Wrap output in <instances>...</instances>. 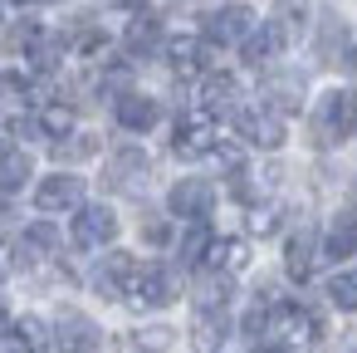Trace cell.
I'll return each instance as SVG.
<instances>
[{
	"mask_svg": "<svg viewBox=\"0 0 357 353\" xmlns=\"http://www.w3.org/2000/svg\"><path fill=\"white\" fill-rule=\"evenodd\" d=\"M313 133H318V143H347L352 133H357V94L352 89H328L323 99H318V108H313Z\"/></svg>",
	"mask_w": 357,
	"mask_h": 353,
	"instance_id": "cell-1",
	"label": "cell"
},
{
	"mask_svg": "<svg viewBox=\"0 0 357 353\" xmlns=\"http://www.w3.org/2000/svg\"><path fill=\"white\" fill-rule=\"evenodd\" d=\"M176 294H181V275L172 265H142L132 289H128V304L132 309H167Z\"/></svg>",
	"mask_w": 357,
	"mask_h": 353,
	"instance_id": "cell-2",
	"label": "cell"
},
{
	"mask_svg": "<svg viewBox=\"0 0 357 353\" xmlns=\"http://www.w3.org/2000/svg\"><path fill=\"white\" fill-rule=\"evenodd\" d=\"M69 236H74V245H84V250L113 245V240H118V211H113L108 201H84V206L74 211Z\"/></svg>",
	"mask_w": 357,
	"mask_h": 353,
	"instance_id": "cell-3",
	"label": "cell"
},
{
	"mask_svg": "<svg viewBox=\"0 0 357 353\" xmlns=\"http://www.w3.org/2000/svg\"><path fill=\"white\" fill-rule=\"evenodd\" d=\"M235 133H240L250 147H264V152L284 147V138H289L279 108H269V103H264V108H235Z\"/></svg>",
	"mask_w": 357,
	"mask_h": 353,
	"instance_id": "cell-4",
	"label": "cell"
},
{
	"mask_svg": "<svg viewBox=\"0 0 357 353\" xmlns=\"http://www.w3.org/2000/svg\"><path fill=\"white\" fill-rule=\"evenodd\" d=\"M215 143H220V133H215V118H211L206 108L186 113V118L176 123V133H172V152H176V157H186V162L211 157V152H215Z\"/></svg>",
	"mask_w": 357,
	"mask_h": 353,
	"instance_id": "cell-5",
	"label": "cell"
},
{
	"mask_svg": "<svg viewBox=\"0 0 357 353\" xmlns=\"http://www.w3.org/2000/svg\"><path fill=\"white\" fill-rule=\"evenodd\" d=\"M167 211L181 216V221H206L215 211V187L206 177H181L172 192H167Z\"/></svg>",
	"mask_w": 357,
	"mask_h": 353,
	"instance_id": "cell-6",
	"label": "cell"
},
{
	"mask_svg": "<svg viewBox=\"0 0 357 353\" xmlns=\"http://www.w3.org/2000/svg\"><path fill=\"white\" fill-rule=\"evenodd\" d=\"M98 343H103V329H98L89 314L64 309V314L54 319V348H59V353H98Z\"/></svg>",
	"mask_w": 357,
	"mask_h": 353,
	"instance_id": "cell-7",
	"label": "cell"
},
{
	"mask_svg": "<svg viewBox=\"0 0 357 353\" xmlns=\"http://www.w3.org/2000/svg\"><path fill=\"white\" fill-rule=\"evenodd\" d=\"M137 270H142V265H137L128 250H108V255L98 260V270H93V289H98L103 299H128Z\"/></svg>",
	"mask_w": 357,
	"mask_h": 353,
	"instance_id": "cell-8",
	"label": "cell"
},
{
	"mask_svg": "<svg viewBox=\"0 0 357 353\" xmlns=\"http://www.w3.org/2000/svg\"><path fill=\"white\" fill-rule=\"evenodd\" d=\"M35 206H40L45 216H54V211H79V206H84V182H79L74 172H50V177L35 187Z\"/></svg>",
	"mask_w": 357,
	"mask_h": 353,
	"instance_id": "cell-9",
	"label": "cell"
},
{
	"mask_svg": "<svg viewBox=\"0 0 357 353\" xmlns=\"http://www.w3.org/2000/svg\"><path fill=\"white\" fill-rule=\"evenodd\" d=\"M255 25H259V20H255L250 6H220V10L206 20V40H211V45H245Z\"/></svg>",
	"mask_w": 357,
	"mask_h": 353,
	"instance_id": "cell-10",
	"label": "cell"
},
{
	"mask_svg": "<svg viewBox=\"0 0 357 353\" xmlns=\"http://www.w3.org/2000/svg\"><path fill=\"white\" fill-rule=\"evenodd\" d=\"M284 45H289V30H284L279 20H269V25H255V30H250V40L240 45V59H245L250 69H264V64H274V59L284 55Z\"/></svg>",
	"mask_w": 357,
	"mask_h": 353,
	"instance_id": "cell-11",
	"label": "cell"
},
{
	"mask_svg": "<svg viewBox=\"0 0 357 353\" xmlns=\"http://www.w3.org/2000/svg\"><path fill=\"white\" fill-rule=\"evenodd\" d=\"M113 118H118V128H128V133H152L157 128V118H162V108H157V99H147V94H118V103H113Z\"/></svg>",
	"mask_w": 357,
	"mask_h": 353,
	"instance_id": "cell-12",
	"label": "cell"
},
{
	"mask_svg": "<svg viewBox=\"0 0 357 353\" xmlns=\"http://www.w3.org/2000/svg\"><path fill=\"white\" fill-rule=\"evenodd\" d=\"M142 177H147V152H142V147H118L113 162H108V187H118V192H137Z\"/></svg>",
	"mask_w": 357,
	"mask_h": 353,
	"instance_id": "cell-13",
	"label": "cell"
},
{
	"mask_svg": "<svg viewBox=\"0 0 357 353\" xmlns=\"http://www.w3.org/2000/svg\"><path fill=\"white\" fill-rule=\"evenodd\" d=\"M245 265H250V240H240V236H215V240H211L206 270H220V275H240Z\"/></svg>",
	"mask_w": 357,
	"mask_h": 353,
	"instance_id": "cell-14",
	"label": "cell"
},
{
	"mask_svg": "<svg viewBox=\"0 0 357 353\" xmlns=\"http://www.w3.org/2000/svg\"><path fill=\"white\" fill-rule=\"evenodd\" d=\"M206 50H211V40H196V35L167 40V59H172L176 74H201L206 69Z\"/></svg>",
	"mask_w": 357,
	"mask_h": 353,
	"instance_id": "cell-15",
	"label": "cell"
},
{
	"mask_svg": "<svg viewBox=\"0 0 357 353\" xmlns=\"http://www.w3.org/2000/svg\"><path fill=\"white\" fill-rule=\"evenodd\" d=\"M313 260H318V236L313 231H294L289 245H284V270L294 280H308L313 275Z\"/></svg>",
	"mask_w": 357,
	"mask_h": 353,
	"instance_id": "cell-16",
	"label": "cell"
},
{
	"mask_svg": "<svg viewBox=\"0 0 357 353\" xmlns=\"http://www.w3.org/2000/svg\"><path fill=\"white\" fill-rule=\"evenodd\" d=\"M123 45H128V55H132V59H147V55H157V50H162V25H157L152 15H137V20L128 25Z\"/></svg>",
	"mask_w": 357,
	"mask_h": 353,
	"instance_id": "cell-17",
	"label": "cell"
},
{
	"mask_svg": "<svg viewBox=\"0 0 357 353\" xmlns=\"http://www.w3.org/2000/svg\"><path fill=\"white\" fill-rule=\"evenodd\" d=\"M54 250H59V231H54L50 221L25 226V236H20V260H25V265H35V260H45V255H54Z\"/></svg>",
	"mask_w": 357,
	"mask_h": 353,
	"instance_id": "cell-18",
	"label": "cell"
},
{
	"mask_svg": "<svg viewBox=\"0 0 357 353\" xmlns=\"http://www.w3.org/2000/svg\"><path fill=\"white\" fill-rule=\"evenodd\" d=\"M323 255L328 260H347V255H357V216H337L333 226H328V236H323Z\"/></svg>",
	"mask_w": 357,
	"mask_h": 353,
	"instance_id": "cell-19",
	"label": "cell"
},
{
	"mask_svg": "<svg viewBox=\"0 0 357 353\" xmlns=\"http://www.w3.org/2000/svg\"><path fill=\"white\" fill-rule=\"evenodd\" d=\"M225 338V309H196L191 319V343L201 353H215V343Z\"/></svg>",
	"mask_w": 357,
	"mask_h": 353,
	"instance_id": "cell-20",
	"label": "cell"
},
{
	"mask_svg": "<svg viewBox=\"0 0 357 353\" xmlns=\"http://www.w3.org/2000/svg\"><path fill=\"white\" fill-rule=\"evenodd\" d=\"M30 172H35L30 152H20V147H6V152H0V192H20V187L30 182Z\"/></svg>",
	"mask_w": 357,
	"mask_h": 353,
	"instance_id": "cell-21",
	"label": "cell"
},
{
	"mask_svg": "<svg viewBox=\"0 0 357 353\" xmlns=\"http://www.w3.org/2000/svg\"><path fill=\"white\" fill-rule=\"evenodd\" d=\"M201 108L215 118V113H225V108H235V79L230 74H206V84H201Z\"/></svg>",
	"mask_w": 357,
	"mask_h": 353,
	"instance_id": "cell-22",
	"label": "cell"
},
{
	"mask_svg": "<svg viewBox=\"0 0 357 353\" xmlns=\"http://www.w3.org/2000/svg\"><path fill=\"white\" fill-rule=\"evenodd\" d=\"M50 343H54V329H45V319L25 314V319L15 324V353H45Z\"/></svg>",
	"mask_w": 357,
	"mask_h": 353,
	"instance_id": "cell-23",
	"label": "cell"
},
{
	"mask_svg": "<svg viewBox=\"0 0 357 353\" xmlns=\"http://www.w3.org/2000/svg\"><path fill=\"white\" fill-rule=\"evenodd\" d=\"M230 304V275L206 270V280L196 284V309H225Z\"/></svg>",
	"mask_w": 357,
	"mask_h": 353,
	"instance_id": "cell-24",
	"label": "cell"
},
{
	"mask_svg": "<svg viewBox=\"0 0 357 353\" xmlns=\"http://www.w3.org/2000/svg\"><path fill=\"white\" fill-rule=\"evenodd\" d=\"M35 128H40L45 138H74V108H64V103H45L40 118H35Z\"/></svg>",
	"mask_w": 357,
	"mask_h": 353,
	"instance_id": "cell-25",
	"label": "cell"
},
{
	"mask_svg": "<svg viewBox=\"0 0 357 353\" xmlns=\"http://www.w3.org/2000/svg\"><path fill=\"white\" fill-rule=\"evenodd\" d=\"M211 231H206V221H191V231L181 236V265H206V255H211Z\"/></svg>",
	"mask_w": 357,
	"mask_h": 353,
	"instance_id": "cell-26",
	"label": "cell"
},
{
	"mask_svg": "<svg viewBox=\"0 0 357 353\" xmlns=\"http://www.w3.org/2000/svg\"><path fill=\"white\" fill-rule=\"evenodd\" d=\"M328 299L342 309V314H357V270H337L328 280Z\"/></svg>",
	"mask_w": 357,
	"mask_h": 353,
	"instance_id": "cell-27",
	"label": "cell"
},
{
	"mask_svg": "<svg viewBox=\"0 0 357 353\" xmlns=\"http://www.w3.org/2000/svg\"><path fill=\"white\" fill-rule=\"evenodd\" d=\"M279 221H284V211H279L274 201H259V206H250V211H245L250 236H274V231H279Z\"/></svg>",
	"mask_w": 357,
	"mask_h": 353,
	"instance_id": "cell-28",
	"label": "cell"
},
{
	"mask_svg": "<svg viewBox=\"0 0 357 353\" xmlns=\"http://www.w3.org/2000/svg\"><path fill=\"white\" fill-rule=\"evenodd\" d=\"M172 343H176V333H172L167 324H152V329H137V333H132V348H137V353H167Z\"/></svg>",
	"mask_w": 357,
	"mask_h": 353,
	"instance_id": "cell-29",
	"label": "cell"
},
{
	"mask_svg": "<svg viewBox=\"0 0 357 353\" xmlns=\"http://www.w3.org/2000/svg\"><path fill=\"white\" fill-rule=\"evenodd\" d=\"M59 152H69V157H93V152H98V138L79 133V138H69V147H59Z\"/></svg>",
	"mask_w": 357,
	"mask_h": 353,
	"instance_id": "cell-30",
	"label": "cell"
},
{
	"mask_svg": "<svg viewBox=\"0 0 357 353\" xmlns=\"http://www.w3.org/2000/svg\"><path fill=\"white\" fill-rule=\"evenodd\" d=\"M142 236H147V245H172V231H167V221H147V226H142Z\"/></svg>",
	"mask_w": 357,
	"mask_h": 353,
	"instance_id": "cell-31",
	"label": "cell"
},
{
	"mask_svg": "<svg viewBox=\"0 0 357 353\" xmlns=\"http://www.w3.org/2000/svg\"><path fill=\"white\" fill-rule=\"evenodd\" d=\"M10 329H15V324H10V309L0 304V333H10Z\"/></svg>",
	"mask_w": 357,
	"mask_h": 353,
	"instance_id": "cell-32",
	"label": "cell"
},
{
	"mask_svg": "<svg viewBox=\"0 0 357 353\" xmlns=\"http://www.w3.org/2000/svg\"><path fill=\"white\" fill-rule=\"evenodd\" d=\"M118 6H128V10H137V6H147V0H118Z\"/></svg>",
	"mask_w": 357,
	"mask_h": 353,
	"instance_id": "cell-33",
	"label": "cell"
},
{
	"mask_svg": "<svg viewBox=\"0 0 357 353\" xmlns=\"http://www.w3.org/2000/svg\"><path fill=\"white\" fill-rule=\"evenodd\" d=\"M0 152H6V143H0Z\"/></svg>",
	"mask_w": 357,
	"mask_h": 353,
	"instance_id": "cell-34",
	"label": "cell"
},
{
	"mask_svg": "<svg viewBox=\"0 0 357 353\" xmlns=\"http://www.w3.org/2000/svg\"><path fill=\"white\" fill-rule=\"evenodd\" d=\"M352 353H357V343H352Z\"/></svg>",
	"mask_w": 357,
	"mask_h": 353,
	"instance_id": "cell-35",
	"label": "cell"
}]
</instances>
